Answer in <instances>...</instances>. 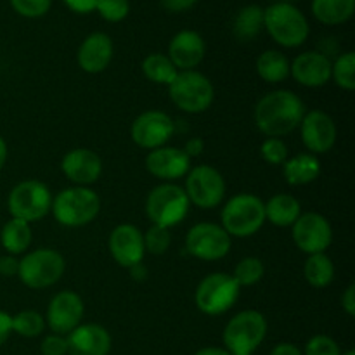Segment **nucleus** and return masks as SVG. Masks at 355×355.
<instances>
[{
	"instance_id": "1",
	"label": "nucleus",
	"mask_w": 355,
	"mask_h": 355,
	"mask_svg": "<svg viewBox=\"0 0 355 355\" xmlns=\"http://www.w3.org/2000/svg\"><path fill=\"white\" fill-rule=\"evenodd\" d=\"M305 114L304 103L291 90H274L257 103L255 125L267 137H283L300 127Z\"/></svg>"
},
{
	"instance_id": "2",
	"label": "nucleus",
	"mask_w": 355,
	"mask_h": 355,
	"mask_svg": "<svg viewBox=\"0 0 355 355\" xmlns=\"http://www.w3.org/2000/svg\"><path fill=\"white\" fill-rule=\"evenodd\" d=\"M55 220L66 227H82L90 224L101 210V200L89 187H68L52 200Z\"/></svg>"
},
{
	"instance_id": "3",
	"label": "nucleus",
	"mask_w": 355,
	"mask_h": 355,
	"mask_svg": "<svg viewBox=\"0 0 355 355\" xmlns=\"http://www.w3.org/2000/svg\"><path fill=\"white\" fill-rule=\"evenodd\" d=\"M220 218L222 227L229 236L248 238L259 232L266 222L263 201L255 194H236L225 203Z\"/></svg>"
},
{
	"instance_id": "4",
	"label": "nucleus",
	"mask_w": 355,
	"mask_h": 355,
	"mask_svg": "<svg viewBox=\"0 0 355 355\" xmlns=\"http://www.w3.org/2000/svg\"><path fill=\"white\" fill-rule=\"evenodd\" d=\"M263 28L283 47H298L309 37L307 19L288 2H277L263 10Z\"/></svg>"
},
{
	"instance_id": "5",
	"label": "nucleus",
	"mask_w": 355,
	"mask_h": 355,
	"mask_svg": "<svg viewBox=\"0 0 355 355\" xmlns=\"http://www.w3.org/2000/svg\"><path fill=\"white\" fill-rule=\"evenodd\" d=\"M267 335V321L260 312L243 311L227 322L224 345L231 355H252Z\"/></svg>"
},
{
	"instance_id": "6",
	"label": "nucleus",
	"mask_w": 355,
	"mask_h": 355,
	"mask_svg": "<svg viewBox=\"0 0 355 355\" xmlns=\"http://www.w3.org/2000/svg\"><path fill=\"white\" fill-rule=\"evenodd\" d=\"M168 94L172 103L186 113H203L211 106L215 97V89L210 80L201 73L179 71L168 85Z\"/></svg>"
},
{
	"instance_id": "7",
	"label": "nucleus",
	"mask_w": 355,
	"mask_h": 355,
	"mask_svg": "<svg viewBox=\"0 0 355 355\" xmlns=\"http://www.w3.org/2000/svg\"><path fill=\"white\" fill-rule=\"evenodd\" d=\"M64 269L66 262L61 253L51 248H38L19 260L17 276L24 286L31 290H44L58 283L64 274Z\"/></svg>"
},
{
	"instance_id": "8",
	"label": "nucleus",
	"mask_w": 355,
	"mask_h": 355,
	"mask_svg": "<svg viewBox=\"0 0 355 355\" xmlns=\"http://www.w3.org/2000/svg\"><path fill=\"white\" fill-rule=\"evenodd\" d=\"M189 200L186 191L175 184H159L149 193L146 201V214L155 225L170 229L186 218Z\"/></svg>"
},
{
	"instance_id": "9",
	"label": "nucleus",
	"mask_w": 355,
	"mask_h": 355,
	"mask_svg": "<svg viewBox=\"0 0 355 355\" xmlns=\"http://www.w3.org/2000/svg\"><path fill=\"white\" fill-rule=\"evenodd\" d=\"M239 298V286L231 274L214 272L208 274L198 284L196 307L207 315H220L227 312Z\"/></svg>"
},
{
	"instance_id": "10",
	"label": "nucleus",
	"mask_w": 355,
	"mask_h": 355,
	"mask_svg": "<svg viewBox=\"0 0 355 355\" xmlns=\"http://www.w3.org/2000/svg\"><path fill=\"white\" fill-rule=\"evenodd\" d=\"M9 211L12 218L24 222H37L51 211V191L38 180H23L9 194Z\"/></svg>"
},
{
	"instance_id": "11",
	"label": "nucleus",
	"mask_w": 355,
	"mask_h": 355,
	"mask_svg": "<svg viewBox=\"0 0 355 355\" xmlns=\"http://www.w3.org/2000/svg\"><path fill=\"white\" fill-rule=\"evenodd\" d=\"M186 196L189 203L211 210L218 207L225 196V180L217 168L210 165L194 166L187 172Z\"/></svg>"
},
{
	"instance_id": "12",
	"label": "nucleus",
	"mask_w": 355,
	"mask_h": 355,
	"mask_svg": "<svg viewBox=\"0 0 355 355\" xmlns=\"http://www.w3.org/2000/svg\"><path fill=\"white\" fill-rule=\"evenodd\" d=\"M186 248L194 259L214 260L224 259L231 250V236L224 231L222 225L211 222H201L193 225L186 236Z\"/></svg>"
},
{
	"instance_id": "13",
	"label": "nucleus",
	"mask_w": 355,
	"mask_h": 355,
	"mask_svg": "<svg viewBox=\"0 0 355 355\" xmlns=\"http://www.w3.org/2000/svg\"><path fill=\"white\" fill-rule=\"evenodd\" d=\"M175 125L173 120L163 111H146L139 114L130 128L132 141L139 146L153 151L163 148L173 135Z\"/></svg>"
},
{
	"instance_id": "14",
	"label": "nucleus",
	"mask_w": 355,
	"mask_h": 355,
	"mask_svg": "<svg viewBox=\"0 0 355 355\" xmlns=\"http://www.w3.org/2000/svg\"><path fill=\"white\" fill-rule=\"evenodd\" d=\"M293 241L304 253H324L333 241V231L328 218L309 211L300 215L293 225Z\"/></svg>"
},
{
	"instance_id": "15",
	"label": "nucleus",
	"mask_w": 355,
	"mask_h": 355,
	"mask_svg": "<svg viewBox=\"0 0 355 355\" xmlns=\"http://www.w3.org/2000/svg\"><path fill=\"white\" fill-rule=\"evenodd\" d=\"M83 302L75 291H61L51 300L47 309V324L55 335H69L83 318Z\"/></svg>"
},
{
	"instance_id": "16",
	"label": "nucleus",
	"mask_w": 355,
	"mask_h": 355,
	"mask_svg": "<svg viewBox=\"0 0 355 355\" xmlns=\"http://www.w3.org/2000/svg\"><path fill=\"white\" fill-rule=\"evenodd\" d=\"M302 141L311 155H324L331 151L336 141V125L324 111L314 110L304 114L300 123Z\"/></svg>"
},
{
	"instance_id": "17",
	"label": "nucleus",
	"mask_w": 355,
	"mask_h": 355,
	"mask_svg": "<svg viewBox=\"0 0 355 355\" xmlns=\"http://www.w3.org/2000/svg\"><path fill=\"white\" fill-rule=\"evenodd\" d=\"M110 252L118 266L132 269L144 259V236L132 224L116 225L110 236Z\"/></svg>"
},
{
	"instance_id": "18",
	"label": "nucleus",
	"mask_w": 355,
	"mask_h": 355,
	"mask_svg": "<svg viewBox=\"0 0 355 355\" xmlns=\"http://www.w3.org/2000/svg\"><path fill=\"white\" fill-rule=\"evenodd\" d=\"M191 158L179 148H158L149 151L146 168L151 175L163 180H175L186 177L189 172Z\"/></svg>"
},
{
	"instance_id": "19",
	"label": "nucleus",
	"mask_w": 355,
	"mask_h": 355,
	"mask_svg": "<svg viewBox=\"0 0 355 355\" xmlns=\"http://www.w3.org/2000/svg\"><path fill=\"white\" fill-rule=\"evenodd\" d=\"M61 168L64 175L76 186H89L94 184L101 177L103 172V162L94 151L85 148L71 149L68 155L62 158Z\"/></svg>"
},
{
	"instance_id": "20",
	"label": "nucleus",
	"mask_w": 355,
	"mask_h": 355,
	"mask_svg": "<svg viewBox=\"0 0 355 355\" xmlns=\"http://www.w3.org/2000/svg\"><path fill=\"white\" fill-rule=\"evenodd\" d=\"M69 355H107L111 336L101 324H80L66 336Z\"/></svg>"
},
{
	"instance_id": "21",
	"label": "nucleus",
	"mask_w": 355,
	"mask_h": 355,
	"mask_svg": "<svg viewBox=\"0 0 355 355\" xmlns=\"http://www.w3.org/2000/svg\"><path fill=\"white\" fill-rule=\"evenodd\" d=\"M205 40L193 30L179 31L168 45V59L180 71H191L205 58Z\"/></svg>"
},
{
	"instance_id": "22",
	"label": "nucleus",
	"mask_w": 355,
	"mask_h": 355,
	"mask_svg": "<svg viewBox=\"0 0 355 355\" xmlns=\"http://www.w3.org/2000/svg\"><path fill=\"white\" fill-rule=\"evenodd\" d=\"M290 73L300 85L315 89L331 78V61L321 52H304L290 64Z\"/></svg>"
},
{
	"instance_id": "23",
	"label": "nucleus",
	"mask_w": 355,
	"mask_h": 355,
	"mask_svg": "<svg viewBox=\"0 0 355 355\" xmlns=\"http://www.w3.org/2000/svg\"><path fill=\"white\" fill-rule=\"evenodd\" d=\"M113 58V42L106 33H92L78 49V64L87 73H101L110 66Z\"/></svg>"
},
{
	"instance_id": "24",
	"label": "nucleus",
	"mask_w": 355,
	"mask_h": 355,
	"mask_svg": "<svg viewBox=\"0 0 355 355\" xmlns=\"http://www.w3.org/2000/svg\"><path fill=\"white\" fill-rule=\"evenodd\" d=\"M283 173L290 186H305L318 179L321 173V163L315 155L302 153L283 163Z\"/></svg>"
},
{
	"instance_id": "25",
	"label": "nucleus",
	"mask_w": 355,
	"mask_h": 355,
	"mask_svg": "<svg viewBox=\"0 0 355 355\" xmlns=\"http://www.w3.org/2000/svg\"><path fill=\"white\" fill-rule=\"evenodd\" d=\"M263 208H266V220L272 222L277 227H290L302 215L300 201L284 193L270 198L267 203H263Z\"/></svg>"
},
{
	"instance_id": "26",
	"label": "nucleus",
	"mask_w": 355,
	"mask_h": 355,
	"mask_svg": "<svg viewBox=\"0 0 355 355\" xmlns=\"http://www.w3.org/2000/svg\"><path fill=\"white\" fill-rule=\"evenodd\" d=\"M355 0H312V12L322 24H342L352 17Z\"/></svg>"
},
{
	"instance_id": "27",
	"label": "nucleus",
	"mask_w": 355,
	"mask_h": 355,
	"mask_svg": "<svg viewBox=\"0 0 355 355\" xmlns=\"http://www.w3.org/2000/svg\"><path fill=\"white\" fill-rule=\"evenodd\" d=\"M257 73L267 83H279L290 76V61L279 51H266L257 59Z\"/></svg>"
},
{
	"instance_id": "28",
	"label": "nucleus",
	"mask_w": 355,
	"mask_h": 355,
	"mask_svg": "<svg viewBox=\"0 0 355 355\" xmlns=\"http://www.w3.org/2000/svg\"><path fill=\"white\" fill-rule=\"evenodd\" d=\"M304 276L311 286L321 290L329 286L335 279V266L326 253H314L305 260Z\"/></svg>"
},
{
	"instance_id": "29",
	"label": "nucleus",
	"mask_w": 355,
	"mask_h": 355,
	"mask_svg": "<svg viewBox=\"0 0 355 355\" xmlns=\"http://www.w3.org/2000/svg\"><path fill=\"white\" fill-rule=\"evenodd\" d=\"M2 246L12 255L26 252L28 246L31 245V227L28 222L19 220V218H10L2 229L0 234Z\"/></svg>"
},
{
	"instance_id": "30",
	"label": "nucleus",
	"mask_w": 355,
	"mask_h": 355,
	"mask_svg": "<svg viewBox=\"0 0 355 355\" xmlns=\"http://www.w3.org/2000/svg\"><path fill=\"white\" fill-rule=\"evenodd\" d=\"M263 28V9H260L259 6H248L243 7L238 12V16L234 17V35L238 40L248 42L253 40L257 35L260 33V30Z\"/></svg>"
},
{
	"instance_id": "31",
	"label": "nucleus",
	"mask_w": 355,
	"mask_h": 355,
	"mask_svg": "<svg viewBox=\"0 0 355 355\" xmlns=\"http://www.w3.org/2000/svg\"><path fill=\"white\" fill-rule=\"evenodd\" d=\"M142 73L148 80L155 83H165L170 85L172 80L175 78L179 69L173 66V62L170 61L168 55L163 54H151L142 61Z\"/></svg>"
},
{
	"instance_id": "32",
	"label": "nucleus",
	"mask_w": 355,
	"mask_h": 355,
	"mask_svg": "<svg viewBox=\"0 0 355 355\" xmlns=\"http://www.w3.org/2000/svg\"><path fill=\"white\" fill-rule=\"evenodd\" d=\"M263 263L262 260L257 259V257H246V259L239 260L238 266L234 267V281L238 283V286H253V284L259 283L263 277Z\"/></svg>"
},
{
	"instance_id": "33",
	"label": "nucleus",
	"mask_w": 355,
	"mask_h": 355,
	"mask_svg": "<svg viewBox=\"0 0 355 355\" xmlns=\"http://www.w3.org/2000/svg\"><path fill=\"white\" fill-rule=\"evenodd\" d=\"M45 328V321L38 312L23 311L19 314L12 315V333H17L24 338H35L42 335Z\"/></svg>"
},
{
	"instance_id": "34",
	"label": "nucleus",
	"mask_w": 355,
	"mask_h": 355,
	"mask_svg": "<svg viewBox=\"0 0 355 355\" xmlns=\"http://www.w3.org/2000/svg\"><path fill=\"white\" fill-rule=\"evenodd\" d=\"M331 76L343 90L355 89V54L345 52L331 64Z\"/></svg>"
},
{
	"instance_id": "35",
	"label": "nucleus",
	"mask_w": 355,
	"mask_h": 355,
	"mask_svg": "<svg viewBox=\"0 0 355 355\" xmlns=\"http://www.w3.org/2000/svg\"><path fill=\"white\" fill-rule=\"evenodd\" d=\"M144 236V248L146 252L153 253V255H162L166 250L170 248V243H172V236L166 227L162 225H155L148 229V232Z\"/></svg>"
},
{
	"instance_id": "36",
	"label": "nucleus",
	"mask_w": 355,
	"mask_h": 355,
	"mask_svg": "<svg viewBox=\"0 0 355 355\" xmlns=\"http://www.w3.org/2000/svg\"><path fill=\"white\" fill-rule=\"evenodd\" d=\"M260 155L269 165H283L288 159V146L279 137H267L260 146Z\"/></svg>"
},
{
	"instance_id": "37",
	"label": "nucleus",
	"mask_w": 355,
	"mask_h": 355,
	"mask_svg": "<svg viewBox=\"0 0 355 355\" xmlns=\"http://www.w3.org/2000/svg\"><path fill=\"white\" fill-rule=\"evenodd\" d=\"M96 10L110 23H118L128 16L130 3L128 0H97Z\"/></svg>"
},
{
	"instance_id": "38",
	"label": "nucleus",
	"mask_w": 355,
	"mask_h": 355,
	"mask_svg": "<svg viewBox=\"0 0 355 355\" xmlns=\"http://www.w3.org/2000/svg\"><path fill=\"white\" fill-rule=\"evenodd\" d=\"M305 355H342V350L329 336L315 335L305 345Z\"/></svg>"
},
{
	"instance_id": "39",
	"label": "nucleus",
	"mask_w": 355,
	"mask_h": 355,
	"mask_svg": "<svg viewBox=\"0 0 355 355\" xmlns=\"http://www.w3.org/2000/svg\"><path fill=\"white\" fill-rule=\"evenodd\" d=\"M51 3L52 0H10L14 10L24 17L44 16L51 9Z\"/></svg>"
},
{
	"instance_id": "40",
	"label": "nucleus",
	"mask_w": 355,
	"mask_h": 355,
	"mask_svg": "<svg viewBox=\"0 0 355 355\" xmlns=\"http://www.w3.org/2000/svg\"><path fill=\"white\" fill-rule=\"evenodd\" d=\"M40 350L44 355H68V342L62 335H49L42 342Z\"/></svg>"
},
{
	"instance_id": "41",
	"label": "nucleus",
	"mask_w": 355,
	"mask_h": 355,
	"mask_svg": "<svg viewBox=\"0 0 355 355\" xmlns=\"http://www.w3.org/2000/svg\"><path fill=\"white\" fill-rule=\"evenodd\" d=\"M17 270H19V260H16L14 257H2L0 259V274L2 276H17Z\"/></svg>"
},
{
	"instance_id": "42",
	"label": "nucleus",
	"mask_w": 355,
	"mask_h": 355,
	"mask_svg": "<svg viewBox=\"0 0 355 355\" xmlns=\"http://www.w3.org/2000/svg\"><path fill=\"white\" fill-rule=\"evenodd\" d=\"M66 6L69 7L71 10L78 14H87V12H92L96 9V3L97 0H64Z\"/></svg>"
},
{
	"instance_id": "43",
	"label": "nucleus",
	"mask_w": 355,
	"mask_h": 355,
	"mask_svg": "<svg viewBox=\"0 0 355 355\" xmlns=\"http://www.w3.org/2000/svg\"><path fill=\"white\" fill-rule=\"evenodd\" d=\"M10 333H12V315L0 311V347L7 342Z\"/></svg>"
},
{
	"instance_id": "44",
	"label": "nucleus",
	"mask_w": 355,
	"mask_h": 355,
	"mask_svg": "<svg viewBox=\"0 0 355 355\" xmlns=\"http://www.w3.org/2000/svg\"><path fill=\"white\" fill-rule=\"evenodd\" d=\"M342 307L350 318L355 315V286L354 284H349V288L345 290V293L342 295Z\"/></svg>"
},
{
	"instance_id": "45",
	"label": "nucleus",
	"mask_w": 355,
	"mask_h": 355,
	"mask_svg": "<svg viewBox=\"0 0 355 355\" xmlns=\"http://www.w3.org/2000/svg\"><path fill=\"white\" fill-rule=\"evenodd\" d=\"M196 2L198 0H162L165 9L172 10V12H182V10L193 7Z\"/></svg>"
},
{
	"instance_id": "46",
	"label": "nucleus",
	"mask_w": 355,
	"mask_h": 355,
	"mask_svg": "<svg viewBox=\"0 0 355 355\" xmlns=\"http://www.w3.org/2000/svg\"><path fill=\"white\" fill-rule=\"evenodd\" d=\"M203 141H201L200 137H194V139H189V141L186 142V148H184V153H186L189 158H194V156H200L201 153H203Z\"/></svg>"
},
{
	"instance_id": "47",
	"label": "nucleus",
	"mask_w": 355,
	"mask_h": 355,
	"mask_svg": "<svg viewBox=\"0 0 355 355\" xmlns=\"http://www.w3.org/2000/svg\"><path fill=\"white\" fill-rule=\"evenodd\" d=\"M270 355H304V354H302V350L298 349L297 345H293V343H279V345L274 347Z\"/></svg>"
},
{
	"instance_id": "48",
	"label": "nucleus",
	"mask_w": 355,
	"mask_h": 355,
	"mask_svg": "<svg viewBox=\"0 0 355 355\" xmlns=\"http://www.w3.org/2000/svg\"><path fill=\"white\" fill-rule=\"evenodd\" d=\"M194 355H231L225 349H218V347H205V349L198 350Z\"/></svg>"
},
{
	"instance_id": "49",
	"label": "nucleus",
	"mask_w": 355,
	"mask_h": 355,
	"mask_svg": "<svg viewBox=\"0 0 355 355\" xmlns=\"http://www.w3.org/2000/svg\"><path fill=\"white\" fill-rule=\"evenodd\" d=\"M6 162H7V144L6 141H3L2 135H0V170L3 168Z\"/></svg>"
},
{
	"instance_id": "50",
	"label": "nucleus",
	"mask_w": 355,
	"mask_h": 355,
	"mask_svg": "<svg viewBox=\"0 0 355 355\" xmlns=\"http://www.w3.org/2000/svg\"><path fill=\"white\" fill-rule=\"evenodd\" d=\"M343 355H355V352H354V350H349V352L343 354Z\"/></svg>"
}]
</instances>
